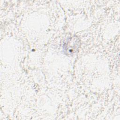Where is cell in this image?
Segmentation results:
<instances>
[{"label": "cell", "instance_id": "1", "mask_svg": "<svg viewBox=\"0 0 120 120\" xmlns=\"http://www.w3.org/2000/svg\"><path fill=\"white\" fill-rule=\"evenodd\" d=\"M80 45V41L78 37L75 36L68 37L63 45L65 53L67 55H73L78 51Z\"/></svg>", "mask_w": 120, "mask_h": 120}]
</instances>
